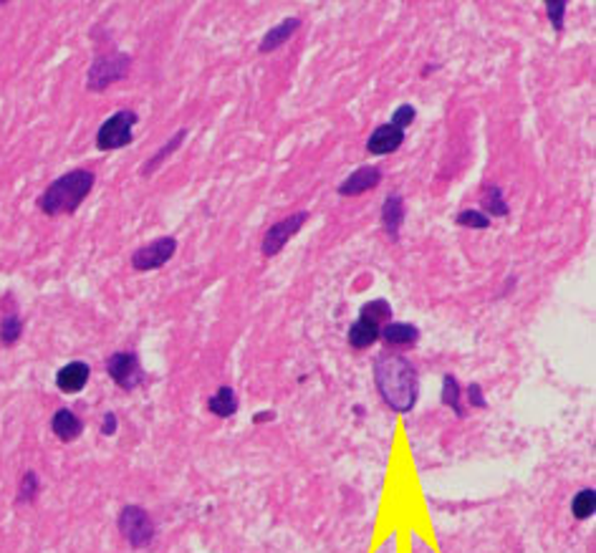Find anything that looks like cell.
<instances>
[{
    "mask_svg": "<svg viewBox=\"0 0 596 553\" xmlns=\"http://www.w3.org/2000/svg\"><path fill=\"white\" fill-rule=\"evenodd\" d=\"M298 28H301V18H286V21H281L276 28H270L268 34L263 35L258 51L260 54H270V51L281 48L283 44H288V38H291Z\"/></svg>",
    "mask_w": 596,
    "mask_h": 553,
    "instance_id": "cell-14",
    "label": "cell"
},
{
    "mask_svg": "<svg viewBox=\"0 0 596 553\" xmlns=\"http://www.w3.org/2000/svg\"><path fill=\"white\" fill-rule=\"evenodd\" d=\"M389 347H412L419 339V331L415 324H402V321H389L379 334Z\"/></svg>",
    "mask_w": 596,
    "mask_h": 553,
    "instance_id": "cell-16",
    "label": "cell"
},
{
    "mask_svg": "<svg viewBox=\"0 0 596 553\" xmlns=\"http://www.w3.org/2000/svg\"><path fill=\"white\" fill-rule=\"evenodd\" d=\"M51 429L61 442H74L79 440L81 432H84V422L76 417V412L71 409H58L54 419H51Z\"/></svg>",
    "mask_w": 596,
    "mask_h": 553,
    "instance_id": "cell-13",
    "label": "cell"
},
{
    "mask_svg": "<svg viewBox=\"0 0 596 553\" xmlns=\"http://www.w3.org/2000/svg\"><path fill=\"white\" fill-rule=\"evenodd\" d=\"M374 382L394 412H409L419 395L417 369L399 354H384L374 364Z\"/></svg>",
    "mask_w": 596,
    "mask_h": 553,
    "instance_id": "cell-1",
    "label": "cell"
},
{
    "mask_svg": "<svg viewBox=\"0 0 596 553\" xmlns=\"http://www.w3.org/2000/svg\"><path fill=\"white\" fill-rule=\"evenodd\" d=\"M402 223H405V200H402L399 192H392V195H387L382 207V226L387 230V236L397 240Z\"/></svg>",
    "mask_w": 596,
    "mask_h": 553,
    "instance_id": "cell-12",
    "label": "cell"
},
{
    "mask_svg": "<svg viewBox=\"0 0 596 553\" xmlns=\"http://www.w3.org/2000/svg\"><path fill=\"white\" fill-rule=\"evenodd\" d=\"M106 372L126 392L136 389L139 384L145 382V369H142L139 357H136L135 351H116V354H112L106 359Z\"/></svg>",
    "mask_w": 596,
    "mask_h": 553,
    "instance_id": "cell-7",
    "label": "cell"
},
{
    "mask_svg": "<svg viewBox=\"0 0 596 553\" xmlns=\"http://www.w3.org/2000/svg\"><path fill=\"white\" fill-rule=\"evenodd\" d=\"M207 409L213 412L215 417H233L237 412V395L233 387H220L210 399H207Z\"/></svg>",
    "mask_w": 596,
    "mask_h": 553,
    "instance_id": "cell-17",
    "label": "cell"
},
{
    "mask_svg": "<svg viewBox=\"0 0 596 553\" xmlns=\"http://www.w3.org/2000/svg\"><path fill=\"white\" fill-rule=\"evenodd\" d=\"M139 122L135 109H119L114 112L96 132V147L102 152L129 147L135 142V125Z\"/></svg>",
    "mask_w": 596,
    "mask_h": 553,
    "instance_id": "cell-4",
    "label": "cell"
},
{
    "mask_svg": "<svg viewBox=\"0 0 596 553\" xmlns=\"http://www.w3.org/2000/svg\"><path fill=\"white\" fill-rule=\"evenodd\" d=\"M91 377V367L86 362H68L56 372V387L64 395H79Z\"/></svg>",
    "mask_w": 596,
    "mask_h": 553,
    "instance_id": "cell-9",
    "label": "cell"
},
{
    "mask_svg": "<svg viewBox=\"0 0 596 553\" xmlns=\"http://www.w3.org/2000/svg\"><path fill=\"white\" fill-rule=\"evenodd\" d=\"M23 337V318L18 311H8L0 321V341L3 347H15Z\"/></svg>",
    "mask_w": 596,
    "mask_h": 553,
    "instance_id": "cell-19",
    "label": "cell"
},
{
    "mask_svg": "<svg viewBox=\"0 0 596 553\" xmlns=\"http://www.w3.org/2000/svg\"><path fill=\"white\" fill-rule=\"evenodd\" d=\"M415 114H417L415 106H409V104H402V106H399V109L394 112L392 122H389V125H394L397 129H402V132H405L407 126L415 122Z\"/></svg>",
    "mask_w": 596,
    "mask_h": 553,
    "instance_id": "cell-26",
    "label": "cell"
},
{
    "mask_svg": "<svg viewBox=\"0 0 596 553\" xmlns=\"http://www.w3.org/2000/svg\"><path fill=\"white\" fill-rule=\"evenodd\" d=\"M114 432H116V415H114V412H106L102 419V435L112 437Z\"/></svg>",
    "mask_w": 596,
    "mask_h": 553,
    "instance_id": "cell-29",
    "label": "cell"
},
{
    "mask_svg": "<svg viewBox=\"0 0 596 553\" xmlns=\"http://www.w3.org/2000/svg\"><path fill=\"white\" fill-rule=\"evenodd\" d=\"M468 399H470V405L473 407L483 409L485 397H483V389H480V384H470V389H468Z\"/></svg>",
    "mask_w": 596,
    "mask_h": 553,
    "instance_id": "cell-28",
    "label": "cell"
},
{
    "mask_svg": "<svg viewBox=\"0 0 596 553\" xmlns=\"http://www.w3.org/2000/svg\"><path fill=\"white\" fill-rule=\"evenodd\" d=\"M38 496H41V480H38V475H35V470H25L21 478V486H18V496H15V503L18 506H31V503H35L38 500Z\"/></svg>",
    "mask_w": 596,
    "mask_h": 553,
    "instance_id": "cell-21",
    "label": "cell"
},
{
    "mask_svg": "<svg viewBox=\"0 0 596 553\" xmlns=\"http://www.w3.org/2000/svg\"><path fill=\"white\" fill-rule=\"evenodd\" d=\"M546 13H549V21L553 23V28L561 34L563 31V13H566V3L563 0H553L546 5Z\"/></svg>",
    "mask_w": 596,
    "mask_h": 553,
    "instance_id": "cell-27",
    "label": "cell"
},
{
    "mask_svg": "<svg viewBox=\"0 0 596 553\" xmlns=\"http://www.w3.org/2000/svg\"><path fill=\"white\" fill-rule=\"evenodd\" d=\"M480 205H483L485 213H490L493 217H506L508 215V203L498 185H488V187H485Z\"/></svg>",
    "mask_w": 596,
    "mask_h": 553,
    "instance_id": "cell-22",
    "label": "cell"
},
{
    "mask_svg": "<svg viewBox=\"0 0 596 553\" xmlns=\"http://www.w3.org/2000/svg\"><path fill=\"white\" fill-rule=\"evenodd\" d=\"M94 182H96V175L91 170H71L51 182L41 192V197H38L35 205L48 217L74 215L81 207V203L89 197V192L94 190Z\"/></svg>",
    "mask_w": 596,
    "mask_h": 553,
    "instance_id": "cell-2",
    "label": "cell"
},
{
    "mask_svg": "<svg viewBox=\"0 0 596 553\" xmlns=\"http://www.w3.org/2000/svg\"><path fill=\"white\" fill-rule=\"evenodd\" d=\"M359 318H364V321H369V324H374V327L382 328L384 324L392 321V308H389V304L382 301V298H379V301H369V304L361 306Z\"/></svg>",
    "mask_w": 596,
    "mask_h": 553,
    "instance_id": "cell-20",
    "label": "cell"
},
{
    "mask_svg": "<svg viewBox=\"0 0 596 553\" xmlns=\"http://www.w3.org/2000/svg\"><path fill=\"white\" fill-rule=\"evenodd\" d=\"M379 182H382V170L379 167H361V170L351 172L349 177L338 185V195L341 197H357V195L374 190Z\"/></svg>",
    "mask_w": 596,
    "mask_h": 553,
    "instance_id": "cell-10",
    "label": "cell"
},
{
    "mask_svg": "<svg viewBox=\"0 0 596 553\" xmlns=\"http://www.w3.org/2000/svg\"><path fill=\"white\" fill-rule=\"evenodd\" d=\"M273 417H276L273 412H260V415H256V425H260V422H270Z\"/></svg>",
    "mask_w": 596,
    "mask_h": 553,
    "instance_id": "cell-30",
    "label": "cell"
},
{
    "mask_svg": "<svg viewBox=\"0 0 596 553\" xmlns=\"http://www.w3.org/2000/svg\"><path fill=\"white\" fill-rule=\"evenodd\" d=\"M116 523H119L122 538L132 548H146V546H152L155 536H157L155 520H152V516L142 506H124Z\"/></svg>",
    "mask_w": 596,
    "mask_h": 553,
    "instance_id": "cell-5",
    "label": "cell"
},
{
    "mask_svg": "<svg viewBox=\"0 0 596 553\" xmlns=\"http://www.w3.org/2000/svg\"><path fill=\"white\" fill-rule=\"evenodd\" d=\"M442 405H448L458 415V417H465V412H462L460 407V384L458 379L448 374L445 379H442Z\"/></svg>",
    "mask_w": 596,
    "mask_h": 553,
    "instance_id": "cell-24",
    "label": "cell"
},
{
    "mask_svg": "<svg viewBox=\"0 0 596 553\" xmlns=\"http://www.w3.org/2000/svg\"><path fill=\"white\" fill-rule=\"evenodd\" d=\"M175 253H177V240L175 237H157V240H152L146 246H139L132 253V268L135 271H157L167 260H172Z\"/></svg>",
    "mask_w": 596,
    "mask_h": 553,
    "instance_id": "cell-6",
    "label": "cell"
},
{
    "mask_svg": "<svg viewBox=\"0 0 596 553\" xmlns=\"http://www.w3.org/2000/svg\"><path fill=\"white\" fill-rule=\"evenodd\" d=\"M405 142V132L397 129L394 125H382L374 129V135L367 139V149L371 155H389V152H397L399 145Z\"/></svg>",
    "mask_w": 596,
    "mask_h": 553,
    "instance_id": "cell-11",
    "label": "cell"
},
{
    "mask_svg": "<svg viewBox=\"0 0 596 553\" xmlns=\"http://www.w3.org/2000/svg\"><path fill=\"white\" fill-rule=\"evenodd\" d=\"M596 510V490L594 488H586L581 493H576L574 503H571V513L579 520H586L594 516Z\"/></svg>",
    "mask_w": 596,
    "mask_h": 553,
    "instance_id": "cell-23",
    "label": "cell"
},
{
    "mask_svg": "<svg viewBox=\"0 0 596 553\" xmlns=\"http://www.w3.org/2000/svg\"><path fill=\"white\" fill-rule=\"evenodd\" d=\"M185 136H187V129H177L172 139H167V142H165V145H162V147H159L157 152L152 155V157L146 159L145 167L139 170V175H142V177H149V175H155V172H157L159 167L165 165V159L172 157V155H175V152L180 149V145L185 142Z\"/></svg>",
    "mask_w": 596,
    "mask_h": 553,
    "instance_id": "cell-15",
    "label": "cell"
},
{
    "mask_svg": "<svg viewBox=\"0 0 596 553\" xmlns=\"http://www.w3.org/2000/svg\"><path fill=\"white\" fill-rule=\"evenodd\" d=\"M308 220V213L306 210H301V213L296 215H288V217H283V220H278L276 226L268 227V233L263 236V246H260V250H263V256L266 258H270V256H278L283 250V246L291 240L301 227H304V223Z\"/></svg>",
    "mask_w": 596,
    "mask_h": 553,
    "instance_id": "cell-8",
    "label": "cell"
},
{
    "mask_svg": "<svg viewBox=\"0 0 596 553\" xmlns=\"http://www.w3.org/2000/svg\"><path fill=\"white\" fill-rule=\"evenodd\" d=\"M379 334H382V328L364 321V318H357L349 328V344L354 349H367V347H371L374 341L379 339Z\"/></svg>",
    "mask_w": 596,
    "mask_h": 553,
    "instance_id": "cell-18",
    "label": "cell"
},
{
    "mask_svg": "<svg viewBox=\"0 0 596 553\" xmlns=\"http://www.w3.org/2000/svg\"><path fill=\"white\" fill-rule=\"evenodd\" d=\"M455 223L462 227H475V230H485V227L490 226V220H488V215L480 213V210H462L455 217Z\"/></svg>",
    "mask_w": 596,
    "mask_h": 553,
    "instance_id": "cell-25",
    "label": "cell"
},
{
    "mask_svg": "<svg viewBox=\"0 0 596 553\" xmlns=\"http://www.w3.org/2000/svg\"><path fill=\"white\" fill-rule=\"evenodd\" d=\"M132 68V56L122 54V51H104L94 58V64L89 66L86 74V89L89 91H106L116 81L126 79Z\"/></svg>",
    "mask_w": 596,
    "mask_h": 553,
    "instance_id": "cell-3",
    "label": "cell"
}]
</instances>
